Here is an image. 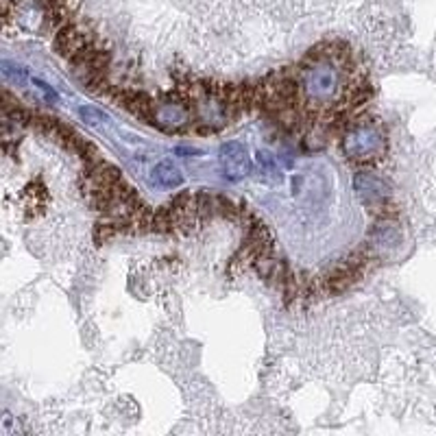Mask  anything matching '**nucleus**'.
Returning a JSON list of instances; mask_svg holds the SVG:
<instances>
[{
    "label": "nucleus",
    "instance_id": "1",
    "mask_svg": "<svg viewBox=\"0 0 436 436\" xmlns=\"http://www.w3.org/2000/svg\"><path fill=\"white\" fill-rule=\"evenodd\" d=\"M384 136L377 126L373 124H351L347 129V136H345V142H343V148L347 153V158L353 160V162H360V164H367L371 160H377L382 153H384Z\"/></svg>",
    "mask_w": 436,
    "mask_h": 436
},
{
    "label": "nucleus",
    "instance_id": "2",
    "mask_svg": "<svg viewBox=\"0 0 436 436\" xmlns=\"http://www.w3.org/2000/svg\"><path fill=\"white\" fill-rule=\"evenodd\" d=\"M220 166H223V172L225 177L229 179V182H240V179H244L247 175H251L253 170V164H251V158L247 148L232 140V142H225L220 146Z\"/></svg>",
    "mask_w": 436,
    "mask_h": 436
},
{
    "label": "nucleus",
    "instance_id": "3",
    "mask_svg": "<svg viewBox=\"0 0 436 436\" xmlns=\"http://www.w3.org/2000/svg\"><path fill=\"white\" fill-rule=\"evenodd\" d=\"M353 190L373 212L389 201V186L373 172H358L353 179Z\"/></svg>",
    "mask_w": 436,
    "mask_h": 436
},
{
    "label": "nucleus",
    "instance_id": "4",
    "mask_svg": "<svg viewBox=\"0 0 436 436\" xmlns=\"http://www.w3.org/2000/svg\"><path fill=\"white\" fill-rule=\"evenodd\" d=\"M153 184L168 188V190H175V188H179L184 184V175L175 166L172 160H164L153 168Z\"/></svg>",
    "mask_w": 436,
    "mask_h": 436
},
{
    "label": "nucleus",
    "instance_id": "5",
    "mask_svg": "<svg viewBox=\"0 0 436 436\" xmlns=\"http://www.w3.org/2000/svg\"><path fill=\"white\" fill-rule=\"evenodd\" d=\"M116 234H120L118 223H116L114 216H107L105 220H98V223H96V227H94V242H96V244H102V242L112 240Z\"/></svg>",
    "mask_w": 436,
    "mask_h": 436
},
{
    "label": "nucleus",
    "instance_id": "6",
    "mask_svg": "<svg viewBox=\"0 0 436 436\" xmlns=\"http://www.w3.org/2000/svg\"><path fill=\"white\" fill-rule=\"evenodd\" d=\"M79 116H81L88 124H92V126H96V124H100V122H107V116L102 114V112H98V110H94V107H81V110H79Z\"/></svg>",
    "mask_w": 436,
    "mask_h": 436
},
{
    "label": "nucleus",
    "instance_id": "7",
    "mask_svg": "<svg viewBox=\"0 0 436 436\" xmlns=\"http://www.w3.org/2000/svg\"><path fill=\"white\" fill-rule=\"evenodd\" d=\"M33 86H37V90L44 94V98H46L48 102H59V94H57L53 88H50V86H46L42 79H33Z\"/></svg>",
    "mask_w": 436,
    "mask_h": 436
}]
</instances>
